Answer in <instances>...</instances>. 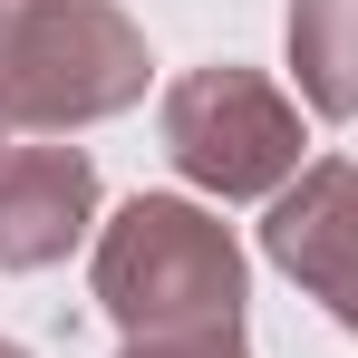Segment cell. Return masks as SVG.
Masks as SVG:
<instances>
[{
	"label": "cell",
	"instance_id": "1",
	"mask_svg": "<svg viewBox=\"0 0 358 358\" xmlns=\"http://www.w3.org/2000/svg\"><path fill=\"white\" fill-rule=\"evenodd\" d=\"M97 310L126 339H203L242 329V242L194 194H136L97 233Z\"/></svg>",
	"mask_w": 358,
	"mask_h": 358
},
{
	"label": "cell",
	"instance_id": "2",
	"mask_svg": "<svg viewBox=\"0 0 358 358\" xmlns=\"http://www.w3.org/2000/svg\"><path fill=\"white\" fill-rule=\"evenodd\" d=\"M145 29L117 0H10L0 10V126L78 136L145 97Z\"/></svg>",
	"mask_w": 358,
	"mask_h": 358
},
{
	"label": "cell",
	"instance_id": "3",
	"mask_svg": "<svg viewBox=\"0 0 358 358\" xmlns=\"http://www.w3.org/2000/svg\"><path fill=\"white\" fill-rule=\"evenodd\" d=\"M165 155H175L184 184H203L223 203H271L310 165L300 97H281L262 68H242V59L184 68L175 87H165Z\"/></svg>",
	"mask_w": 358,
	"mask_h": 358
},
{
	"label": "cell",
	"instance_id": "4",
	"mask_svg": "<svg viewBox=\"0 0 358 358\" xmlns=\"http://www.w3.org/2000/svg\"><path fill=\"white\" fill-rule=\"evenodd\" d=\"M262 252H271V271H291L339 329H358V165L349 155H310L291 194H271Z\"/></svg>",
	"mask_w": 358,
	"mask_h": 358
},
{
	"label": "cell",
	"instance_id": "5",
	"mask_svg": "<svg viewBox=\"0 0 358 358\" xmlns=\"http://www.w3.org/2000/svg\"><path fill=\"white\" fill-rule=\"evenodd\" d=\"M97 223V165L78 145H10L0 155V271H49Z\"/></svg>",
	"mask_w": 358,
	"mask_h": 358
},
{
	"label": "cell",
	"instance_id": "6",
	"mask_svg": "<svg viewBox=\"0 0 358 358\" xmlns=\"http://www.w3.org/2000/svg\"><path fill=\"white\" fill-rule=\"evenodd\" d=\"M291 78L310 117H358V0H291Z\"/></svg>",
	"mask_w": 358,
	"mask_h": 358
},
{
	"label": "cell",
	"instance_id": "7",
	"mask_svg": "<svg viewBox=\"0 0 358 358\" xmlns=\"http://www.w3.org/2000/svg\"><path fill=\"white\" fill-rule=\"evenodd\" d=\"M117 358H252L242 329H203V339H126Z\"/></svg>",
	"mask_w": 358,
	"mask_h": 358
},
{
	"label": "cell",
	"instance_id": "8",
	"mask_svg": "<svg viewBox=\"0 0 358 358\" xmlns=\"http://www.w3.org/2000/svg\"><path fill=\"white\" fill-rule=\"evenodd\" d=\"M0 358H29V349H20V339H0Z\"/></svg>",
	"mask_w": 358,
	"mask_h": 358
},
{
	"label": "cell",
	"instance_id": "9",
	"mask_svg": "<svg viewBox=\"0 0 358 358\" xmlns=\"http://www.w3.org/2000/svg\"><path fill=\"white\" fill-rule=\"evenodd\" d=\"M0 10H10V0H0Z\"/></svg>",
	"mask_w": 358,
	"mask_h": 358
}]
</instances>
